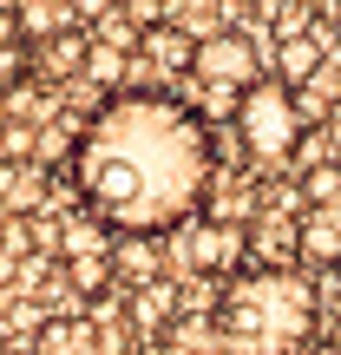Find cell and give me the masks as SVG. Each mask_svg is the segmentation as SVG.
<instances>
[{
    "mask_svg": "<svg viewBox=\"0 0 341 355\" xmlns=\"http://www.w3.org/2000/svg\"><path fill=\"white\" fill-rule=\"evenodd\" d=\"M66 171L79 211L112 237H165L203 211L216 184V139L184 99L131 86L79 125Z\"/></svg>",
    "mask_w": 341,
    "mask_h": 355,
    "instance_id": "6da1fadb",
    "label": "cell"
},
{
    "mask_svg": "<svg viewBox=\"0 0 341 355\" xmlns=\"http://www.w3.org/2000/svg\"><path fill=\"white\" fill-rule=\"evenodd\" d=\"M322 322V290L302 270L243 263L216 296V349L223 355H295Z\"/></svg>",
    "mask_w": 341,
    "mask_h": 355,
    "instance_id": "7a4b0ae2",
    "label": "cell"
},
{
    "mask_svg": "<svg viewBox=\"0 0 341 355\" xmlns=\"http://www.w3.org/2000/svg\"><path fill=\"white\" fill-rule=\"evenodd\" d=\"M230 125H237L243 152H250L256 165H282V158L295 152V139H302V99H295V86H282V79H256V86H243Z\"/></svg>",
    "mask_w": 341,
    "mask_h": 355,
    "instance_id": "3957f363",
    "label": "cell"
},
{
    "mask_svg": "<svg viewBox=\"0 0 341 355\" xmlns=\"http://www.w3.org/2000/svg\"><path fill=\"white\" fill-rule=\"evenodd\" d=\"M190 73L210 86V105H230V112H237L243 86H256V79H263V53H256L250 33L223 26V33L197 40V66H190Z\"/></svg>",
    "mask_w": 341,
    "mask_h": 355,
    "instance_id": "277c9868",
    "label": "cell"
},
{
    "mask_svg": "<svg viewBox=\"0 0 341 355\" xmlns=\"http://www.w3.org/2000/svg\"><path fill=\"white\" fill-rule=\"evenodd\" d=\"M138 66H151L158 79H184L190 66H197V33H184L177 20H151V26H138Z\"/></svg>",
    "mask_w": 341,
    "mask_h": 355,
    "instance_id": "5b68a950",
    "label": "cell"
},
{
    "mask_svg": "<svg viewBox=\"0 0 341 355\" xmlns=\"http://www.w3.org/2000/svg\"><path fill=\"white\" fill-rule=\"evenodd\" d=\"M243 237H250V263H276V270H295V263H302V217L269 211V217H256Z\"/></svg>",
    "mask_w": 341,
    "mask_h": 355,
    "instance_id": "8992f818",
    "label": "cell"
},
{
    "mask_svg": "<svg viewBox=\"0 0 341 355\" xmlns=\"http://www.w3.org/2000/svg\"><path fill=\"white\" fill-rule=\"evenodd\" d=\"M190 263L197 270H216V277H237L243 263H250V237H243L237 224H197L190 230Z\"/></svg>",
    "mask_w": 341,
    "mask_h": 355,
    "instance_id": "52a82bcc",
    "label": "cell"
},
{
    "mask_svg": "<svg viewBox=\"0 0 341 355\" xmlns=\"http://www.w3.org/2000/svg\"><path fill=\"white\" fill-rule=\"evenodd\" d=\"M26 355H105V336L92 316H53L33 329V349Z\"/></svg>",
    "mask_w": 341,
    "mask_h": 355,
    "instance_id": "ba28073f",
    "label": "cell"
},
{
    "mask_svg": "<svg viewBox=\"0 0 341 355\" xmlns=\"http://www.w3.org/2000/svg\"><path fill=\"white\" fill-rule=\"evenodd\" d=\"M86 53H92V40L79 33V26H66V33H53V40H33V73L53 79V86H66V79L86 73Z\"/></svg>",
    "mask_w": 341,
    "mask_h": 355,
    "instance_id": "9c48e42d",
    "label": "cell"
},
{
    "mask_svg": "<svg viewBox=\"0 0 341 355\" xmlns=\"http://www.w3.org/2000/svg\"><path fill=\"white\" fill-rule=\"evenodd\" d=\"M39 204H46V171L26 165V158H7V165H0V211L33 217Z\"/></svg>",
    "mask_w": 341,
    "mask_h": 355,
    "instance_id": "30bf717a",
    "label": "cell"
},
{
    "mask_svg": "<svg viewBox=\"0 0 341 355\" xmlns=\"http://www.w3.org/2000/svg\"><path fill=\"white\" fill-rule=\"evenodd\" d=\"M73 26V0H13V33L33 46V40H53Z\"/></svg>",
    "mask_w": 341,
    "mask_h": 355,
    "instance_id": "8fae6325",
    "label": "cell"
},
{
    "mask_svg": "<svg viewBox=\"0 0 341 355\" xmlns=\"http://www.w3.org/2000/svg\"><path fill=\"white\" fill-rule=\"evenodd\" d=\"M302 263L315 270L341 263V211H302Z\"/></svg>",
    "mask_w": 341,
    "mask_h": 355,
    "instance_id": "7c38bea8",
    "label": "cell"
},
{
    "mask_svg": "<svg viewBox=\"0 0 341 355\" xmlns=\"http://www.w3.org/2000/svg\"><path fill=\"white\" fill-rule=\"evenodd\" d=\"M315 73H322V40L315 33H282L276 79H282V86H302V79H315Z\"/></svg>",
    "mask_w": 341,
    "mask_h": 355,
    "instance_id": "4fadbf2b",
    "label": "cell"
},
{
    "mask_svg": "<svg viewBox=\"0 0 341 355\" xmlns=\"http://www.w3.org/2000/svg\"><path fill=\"white\" fill-rule=\"evenodd\" d=\"M59 277L73 283L79 296H105V283H112L118 270H112V250H92V257H59Z\"/></svg>",
    "mask_w": 341,
    "mask_h": 355,
    "instance_id": "5bb4252c",
    "label": "cell"
},
{
    "mask_svg": "<svg viewBox=\"0 0 341 355\" xmlns=\"http://www.w3.org/2000/svg\"><path fill=\"white\" fill-rule=\"evenodd\" d=\"M26 79H33V46L20 33H0V99H13Z\"/></svg>",
    "mask_w": 341,
    "mask_h": 355,
    "instance_id": "9a60e30c",
    "label": "cell"
},
{
    "mask_svg": "<svg viewBox=\"0 0 341 355\" xmlns=\"http://www.w3.org/2000/svg\"><path fill=\"white\" fill-rule=\"evenodd\" d=\"M302 211H341V165H308L302 171Z\"/></svg>",
    "mask_w": 341,
    "mask_h": 355,
    "instance_id": "2e32d148",
    "label": "cell"
},
{
    "mask_svg": "<svg viewBox=\"0 0 341 355\" xmlns=\"http://www.w3.org/2000/svg\"><path fill=\"white\" fill-rule=\"evenodd\" d=\"M99 13H112V0H73V20H99Z\"/></svg>",
    "mask_w": 341,
    "mask_h": 355,
    "instance_id": "e0dca14e",
    "label": "cell"
},
{
    "mask_svg": "<svg viewBox=\"0 0 341 355\" xmlns=\"http://www.w3.org/2000/svg\"><path fill=\"white\" fill-rule=\"evenodd\" d=\"M13 277V250H0V283H7Z\"/></svg>",
    "mask_w": 341,
    "mask_h": 355,
    "instance_id": "ac0fdd59",
    "label": "cell"
},
{
    "mask_svg": "<svg viewBox=\"0 0 341 355\" xmlns=\"http://www.w3.org/2000/svg\"><path fill=\"white\" fill-rule=\"evenodd\" d=\"M329 20H335V33H341V0H329Z\"/></svg>",
    "mask_w": 341,
    "mask_h": 355,
    "instance_id": "d6986e66",
    "label": "cell"
}]
</instances>
